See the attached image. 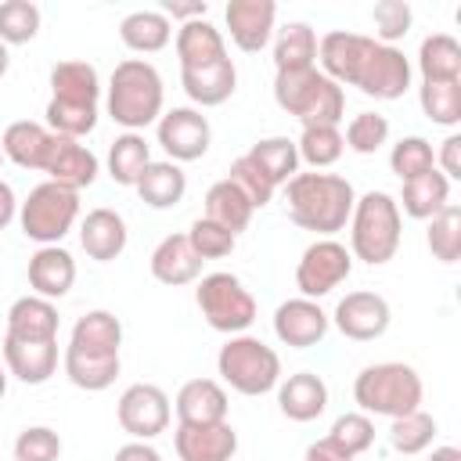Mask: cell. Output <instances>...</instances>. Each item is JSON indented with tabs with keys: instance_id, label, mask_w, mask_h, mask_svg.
I'll return each mask as SVG.
<instances>
[{
	"instance_id": "1",
	"label": "cell",
	"mask_w": 461,
	"mask_h": 461,
	"mask_svg": "<svg viewBox=\"0 0 461 461\" xmlns=\"http://www.w3.org/2000/svg\"><path fill=\"white\" fill-rule=\"evenodd\" d=\"M317 68L331 83L357 86L364 97L375 101H400L411 90L414 76L411 58L400 47L346 29H331L317 40Z\"/></svg>"
},
{
	"instance_id": "2",
	"label": "cell",
	"mask_w": 461,
	"mask_h": 461,
	"mask_svg": "<svg viewBox=\"0 0 461 461\" xmlns=\"http://www.w3.org/2000/svg\"><path fill=\"white\" fill-rule=\"evenodd\" d=\"M353 202H357V191L339 173L313 169V173H295L285 184L288 220L303 230L321 234V238H331L335 230H346Z\"/></svg>"
},
{
	"instance_id": "3",
	"label": "cell",
	"mask_w": 461,
	"mask_h": 461,
	"mask_svg": "<svg viewBox=\"0 0 461 461\" xmlns=\"http://www.w3.org/2000/svg\"><path fill=\"white\" fill-rule=\"evenodd\" d=\"M162 104H166V86L151 61L126 58L112 68L104 108H108V119L119 122L126 133H140L144 126L158 122Z\"/></svg>"
},
{
	"instance_id": "4",
	"label": "cell",
	"mask_w": 461,
	"mask_h": 461,
	"mask_svg": "<svg viewBox=\"0 0 461 461\" xmlns=\"http://www.w3.org/2000/svg\"><path fill=\"white\" fill-rule=\"evenodd\" d=\"M403 234V212L389 191H367L353 202L349 212V256L382 267L396 256Z\"/></svg>"
},
{
	"instance_id": "5",
	"label": "cell",
	"mask_w": 461,
	"mask_h": 461,
	"mask_svg": "<svg viewBox=\"0 0 461 461\" xmlns=\"http://www.w3.org/2000/svg\"><path fill=\"white\" fill-rule=\"evenodd\" d=\"M274 101L303 126H339L346 115V90L331 83L317 65L274 76Z\"/></svg>"
},
{
	"instance_id": "6",
	"label": "cell",
	"mask_w": 461,
	"mask_h": 461,
	"mask_svg": "<svg viewBox=\"0 0 461 461\" xmlns=\"http://www.w3.org/2000/svg\"><path fill=\"white\" fill-rule=\"evenodd\" d=\"M425 385L421 375L411 364L400 360H382V364H367L357 378H353V400L364 414L375 418H403L411 411L421 407Z\"/></svg>"
},
{
	"instance_id": "7",
	"label": "cell",
	"mask_w": 461,
	"mask_h": 461,
	"mask_svg": "<svg viewBox=\"0 0 461 461\" xmlns=\"http://www.w3.org/2000/svg\"><path fill=\"white\" fill-rule=\"evenodd\" d=\"M216 371L234 393L263 396V393L277 389V382H281V357L263 339L241 331V335H227V342L220 346Z\"/></svg>"
},
{
	"instance_id": "8",
	"label": "cell",
	"mask_w": 461,
	"mask_h": 461,
	"mask_svg": "<svg viewBox=\"0 0 461 461\" xmlns=\"http://www.w3.org/2000/svg\"><path fill=\"white\" fill-rule=\"evenodd\" d=\"M79 220V191L54 180L36 184L25 202H18V227L36 245H58Z\"/></svg>"
},
{
	"instance_id": "9",
	"label": "cell",
	"mask_w": 461,
	"mask_h": 461,
	"mask_svg": "<svg viewBox=\"0 0 461 461\" xmlns=\"http://www.w3.org/2000/svg\"><path fill=\"white\" fill-rule=\"evenodd\" d=\"M194 303H198L205 324L212 331H223V335H241L256 321V299H252V292L241 285L238 274H227V270H216V274L198 277Z\"/></svg>"
},
{
	"instance_id": "10",
	"label": "cell",
	"mask_w": 461,
	"mask_h": 461,
	"mask_svg": "<svg viewBox=\"0 0 461 461\" xmlns=\"http://www.w3.org/2000/svg\"><path fill=\"white\" fill-rule=\"evenodd\" d=\"M349 274H353L349 249L335 238H317L303 249V256L295 263V288L303 299H321V295L335 292Z\"/></svg>"
},
{
	"instance_id": "11",
	"label": "cell",
	"mask_w": 461,
	"mask_h": 461,
	"mask_svg": "<svg viewBox=\"0 0 461 461\" xmlns=\"http://www.w3.org/2000/svg\"><path fill=\"white\" fill-rule=\"evenodd\" d=\"M115 418H119V429L130 432L133 439H155L169 429V418H173V407H169V396L151 385V382H133L119 403H115Z\"/></svg>"
},
{
	"instance_id": "12",
	"label": "cell",
	"mask_w": 461,
	"mask_h": 461,
	"mask_svg": "<svg viewBox=\"0 0 461 461\" xmlns=\"http://www.w3.org/2000/svg\"><path fill=\"white\" fill-rule=\"evenodd\" d=\"M155 137L162 144V151L169 155V162H198L209 144H212V126L198 108H169L158 115L155 122Z\"/></svg>"
},
{
	"instance_id": "13",
	"label": "cell",
	"mask_w": 461,
	"mask_h": 461,
	"mask_svg": "<svg viewBox=\"0 0 461 461\" xmlns=\"http://www.w3.org/2000/svg\"><path fill=\"white\" fill-rule=\"evenodd\" d=\"M331 321H335V328H339L346 339H353V342H375V339H382V335L389 331L393 310H389L385 295L360 288V292H346V295L339 299Z\"/></svg>"
},
{
	"instance_id": "14",
	"label": "cell",
	"mask_w": 461,
	"mask_h": 461,
	"mask_svg": "<svg viewBox=\"0 0 461 461\" xmlns=\"http://www.w3.org/2000/svg\"><path fill=\"white\" fill-rule=\"evenodd\" d=\"M328 328H331V317L321 310L317 299L295 295L274 310V335H277V342H285L292 349H310V346L324 342Z\"/></svg>"
},
{
	"instance_id": "15",
	"label": "cell",
	"mask_w": 461,
	"mask_h": 461,
	"mask_svg": "<svg viewBox=\"0 0 461 461\" xmlns=\"http://www.w3.org/2000/svg\"><path fill=\"white\" fill-rule=\"evenodd\" d=\"M223 18H227V32L234 47L245 54H259L274 36L277 4L274 0H230Z\"/></svg>"
},
{
	"instance_id": "16",
	"label": "cell",
	"mask_w": 461,
	"mask_h": 461,
	"mask_svg": "<svg viewBox=\"0 0 461 461\" xmlns=\"http://www.w3.org/2000/svg\"><path fill=\"white\" fill-rule=\"evenodd\" d=\"M173 450L180 461H230L238 454V432L230 421H212V425L176 421Z\"/></svg>"
},
{
	"instance_id": "17",
	"label": "cell",
	"mask_w": 461,
	"mask_h": 461,
	"mask_svg": "<svg viewBox=\"0 0 461 461\" xmlns=\"http://www.w3.org/2000/svg\"><path fill=\"white\" fill-rule=\"evenodd\" d=\"M25 274H29L32 295L54 303V299H65V295L72 292V285H76V259H72V252L61 249V245H40V249L29 256Z\"/></svg>"
},
{
	"instance_id": "18",
	"label": "cell",
	"mask_w": 461,
	"mask_h": 461,
	"mask_svg": "<svg viewBox=\"0 0 461 461\" xmlns=\"http://www.w3.org/2000/svg\"><path fill=\"white\" fill-rule=\"evenodd\" d=\"M43 173H47V180H54V184H61V187L83 191V187H90V184L97 180L101 162H97V155H94L86 144L54 133V144H50V155H47Z\"/></svg>"
},
{
	"instance_id": "19",
	"label": "cell",
	"mask_w": 461,
	"mask_h": 461,
	"mask_svg": "<svg viewBox=\"0 0 461 461\" xmlns=\"http://www.w3.org/2000/svg\"><path fill=\"white\" fill-rule=\"evenodd\" d=\"M173 411L180 425H212V421H227L230 400L216 378H191L180 385Z\"/></svg>"
},
{
	"instance_id": "20",
	"label": "cell",
	"mask_w": 461,
	"mask_h": 461,
	"mask_svg": "<svg viewBox=\"0 0 461 461\" xmlns=\"http://www.w3.org/2000/svg\"><path fill=\"white\" fill-rule=\"evenodd\" d=\"M277 407L288 421H317L328 411V385L313 371H295L277 382Z\"/></svg>"
},
{
	"instance_id": "21",
	"label": "cell",
	"mask_w": 461,
	"mask_h": 461,
	"mask_svg": "<svg viewBox=\"0 0 461 461\" xmlns=\"http://www.w3.org/2000/svg\"><path fill=\"white\" fill-rule=\"evenodd\" d=\"M126 241H130V230H126V220L115 212V209H90L79 223V245L90 259L97 263H112L126 252Z\"/></svg>"
},
{
	"instance_id": "22",
	"label": "cell",
	"mask_w": 461,
	"mask_h": 461,
	"mask_svg": "<svg viewBox=\"0 0 461 461\" xmlns=\"http://www.w3.org/2000/svg\"><path fill=\"white\" fill-rule=\"evenodd\" d=\"M148 267H151V277H155L158 285H169V288L194 285V281L202 277V259L194 256L187 234H166V238L155 245Z\"/></svg>"
},
{
	"instance_id": "23",
	"label": "cell",
	"mask_w": 461,
	"mask_h": 461,
	"mask_svg": "<svg viewBox=\"0 0 461 461\" xmlns=\"http://www.w3.org/2000/svg\"><path fill=\"white\" fill-rule=\"evenodd\" d=\"M58 306L50 299H40V295H22L11 303L7 310V339H18V342H54L58 339Z\"/></svg>"
},
{
	"instance_id": "24",
	"label": "cell",
	"mask_w": 461,
	"mask_h": 461,
	"mask_svg": "<svg viewBox=\"0 0 461 461\" xmlns=\"http://www.w3.org/2000/svg\"><path fill=\"white\" fill-rule=\"evenodd\" d=\"M180 86L198 108H216L234 97L238 90V68L230 58H220L202 68H180Z\"/></svg>"
},
{
	"instance_id": "25",
	"label": "cell",
	"mask_w": 461,
	"mask_h": 461,
	"mask_svg": "<svg viewBox=\"0 0 461 461\" xmlns=\"http://www.w3.org/2000/svg\"><path fill=\"white\" fill-rule=\"evenodd\" d=\"M122 346V321L112 310H86L68 335V349L86 357H119Z\"/></svg>"
},
{
	"instance_id": "26",
	"label": "cell",
	"mask_w": 461,
	"mask_h": 461,
	"mask_svg": "<svg viewBox=\"0 0 461 461\" xmlns=\"http://www.w3.org/2000/svg\"><path fill=\"white\" fill-rule=\"evenodd\" d=\"M4 367L25 385H43L58 371V339L54 342H18L4 335Z\"/></svg>"
},
{
	"instance_id": "27",
	"label": "cell",
	"mask_w": 461,
	"mask_h": 461,
	"mask_svg": "<svg viewBox=\"0 0 461 461\" xmlns=\"http://www.w3.org/2000/svg\"><path fill=\"white\" fill-rule=\"evenodd\" d=\"M173 47H176L180 68H202V65H212V61L227 58V40L209 18H194V22L176 25Z\"/></svg>"
},
{
	"instance_id": "28",
	"label": "cell",
	"mask_w": 461,
	"mask_h": 461,
	"mask_svg": "<svg viewBox=\"0 0 461 461\" xmlns=\"http://www.w3.org/2000/svg\"><path fill=\"white\" fill-rule=\"evenodd\" d=\"M50 144H54V133L43 126V122H32V119H18L4 130L0 137V151L4 158H11L14 166L22 169H40L47 166V155H50Z\"/></svg>"
},
{
	"instance_id": "29",
	"label": "cell",
	"mask_w": 461,
	"mask_h": 461,
	"mask_svg": "<svg viewBox=\"0 0 461 461\" xmlns=\"http://www.w3.org/2000/svg\"><path fill=\"white\" fill-rule=\"evenodd\" d=\"M50 101L68 104H97L101 101V76L90 61L68 58L50 68Z\"/></svg>"
},
{
	"instance_id": "30",
	"label": "cell",
	"mask_w": 461,
	"mask_h": 461,
	"mask_svg": "<svg viewBox=\"0 0 461 461\" xmlns=\"http://www.w3.org/2000/svg\"><path fill=\"white\" fill-rule=\"evenodd\" d=\"M133 191L140 194V202L144 205H151V209H173V205H180L184 202V194H187V176H184V169L176 166V162H169V158H151L148 162V169L140 173V180L133 184Z\"/></svg>"
},
{
	"instance_id": "31",
	"label": "cell",
	"mask_w": 461,
	"mask_h": 461,
	"mask_svg": "<svg viewBox=\"0 0 461 461\" xmlns=\"http://www.w3.org/2000/svg\"><path fill=\"white\" fill-rule=\"evenodd\" d=\"M396 205L411 220H432L443 205H450V180L439 169H429V173H421L414 180H403Z\"/></svg>"
},
{
	"instance_id": "32",
	"label": "cell",
	"mask_w": 461,
	"mask_h": 461,
	"mask_svg": "<svg viewBox=\"0 0 461 461\" xmlns=\"http://www.w3.org/2000/svg\"><path fill=\"white\" fill-rule=\"evenodd\" d=\"M421 83H457L461 79V43L450 32H432L418 47Z\"/></svg>"
},
{
	"instance_id": "33",
	"label": "cell",
	"mask_w": 461,
	"mask_h": 461,
	"mask_svg": "<svg viewBox=\"0 0 461 461\" xmlns=\"http://www.w3.org/2000/svg\"><path fill=\"white\" fill-rule=\"evenodd\" d=\"M119 40L133 50V54H155L162 47H169L173 40V22L162 11H130L119 22Z\"/></svg>"
},
{
	"instance_id": "34",
	"label": "cell",
	"mask_w": 461,
	"mask_h": 461,
	"mask_svg": "<svg viewBox=\"0 0 461 461\" xmlns=\"http://www.w3.org/2000/svg\"><path fill=\"white\" fill-rule=\"evenodd\" d=\"M252 202L223 176V180H216L209 191H205V220H212V223H220V227H227L234 238L252 223Z\"/></svg>"
},
{
	"instance_id": "35",
	"label": "cell",
	"mask_w": 461,
	"mask_h": 461,
	"mask_svg": "<svg viewBox=\"0 0 461 461\" xmlns=\"http://www.w3.org/2000/svg\"><path fill=\"white\" fill-rule=\"evenodd\" d=\"M317 65V32L310 22H288L274 40V68L277 72H299Z\"/></svg>"
},
{
	"instance_id": "36",
	"label": "cell",
	"mask_w": 461,
	"mask_h": 461,
	"mask_svg": "<svg viewBox=\"0 0 461 461\" xmlns=\"http://www.w3.org/2000/svg\"><path fill=\"white\" fill-rule=\"evenodd\" d=\"M148 162H151V144L144 140V133H119L108 144V176L122 187H133L148 169Z\"/></svg>"
},
{
	"instance_id": "37",
	"label": "cell",
	"mask_w": 461,
	"mask_h": 461,
	"mask_svg": "<svg viewBox=\"0 0 461 461\" xmlns=\"http://www.w3.org/2000/svg\"><path fill=\"white\" fill-rule=\"evenodd\" d=\"M245 155L259 166V173H263L274 187L288 184V180L299 173V151H295V140H292V137H263V140H256Z\"/></svg>"
},
{
	"instance_id": "38",
	"label": "cell",
	"mask_w": 461,
	"mask_h": 461,
	"mask_svg": "<svg viewBox=\"0 0 461 461\" xmlns=\"http://www.w3.org/2000/svg\"><path fill=\"white\" fill-rule=\"evenodd\" d=\"M61 367H65V378H68L76 389H86V393L108 389V385L119 378V371H122L119 357H86V353H76V349H68V346H65Z\"/></svg>"
},
{
	"instance_id": "39",
	"label": "cell",
	"mask_w": 461,
	"mask_h": 461,
	"mask_svg": "<svg viewBox=\"0 0 461 461\" xmlns=\"http://www.w3.org/2000/svg\"><path fill=\"white\" fill-rule=\"evenodd\" d=\"M295 151H299V162H306L313 169H328L346 151L342 130L339 126H303V133L295 140Z\"/></svg>"
},
{
	"instance_id": "40",
	"label": "cell",
	"mask_w": 461,
	"mask_h": 461,
	"mask_svg": "<svg viewBox=\"0 0 461 461\" xmlns=\"http://www.w3.org/2000/svg\"><path fill=\"white\" fill-rule=\"evenodd\" d=\"M425 245L432 252V259L439 263H457L461 259V205H443L425 230Z\"/></svg>"
},
{
	"instance_id": "41",
	"label": "cell",
	"mask_w": 461,
	"mask_h": 461,
	"mask_svg": "<svg viewBox=\"0 0 461 461\" xmlns=\"http://www.w3.org/2000/svg\"><path fill=\"white\" fill-rule=\"evenodd\" d=\"M432 439H436V418L421 407L403 418H393V425H389V443L396 454H407V457L421 454L432 447Z\"/></svg>"
},
{
	"instance_id": "42",
	"label": "cell",
	"mask_w": 461,
	"mask_h": 461,
	"mask_svg": "<svg viewBox=\"0 0 461 461\" xmlns=\"http://www.w3.org/2000/svg\"><path fill=\"white\" fill-rule=\"evenodd\" d=\"M418 104H421L425 119H432L436 126L454 130L461 122V79L457 83H421L418 86Z\"/></svg>"
},
{
	"instance_id": "43",
	"label": "cell",
	"mask_w": 461,
	"mask_h": 461,
	"mask_svg": "<svg viewBox=\"0 0 461 461\" xmlns=\"http://www.w3.org/2000/svg\"><path fill=\"white\" fill-rule=\"evenodd\" d=\"M389 169L400 176V184H403V180H414V176L436 169V151H432V144H429L425 137H418V133L400 137V140L393 144V151H389Z\"/></svg>"
},
{
	"instance_id": "44",
	"label": "cell",
	"mask_w": 461,
	"mask_h": 461,
	"mask_svg": "<svg viewBox=\"0 0 461 461\" xmlns=\"http://www.w3.org/2000/svg\"><path fill=\"white\" fill-rule=\"evenodd\" d=\"M40 22L43 18H40V7L32 0H4L0 4V43L18 47V43L36 40Z\"/></svg>"
},
{
	"instance_id": "45",
	"label": "cell",
	"mask_w": 461,
	"mask_h": 461,
	"mask_svg": "<svg viewBox=\"0 0 461 461\" xmlns=\"http://www.w3.org/2000/svg\"><path fill=\"white\" fill-rule=\"evenodd\" d=\"M342 144L349 151H357V155H375L382 144H389V119L378 115V112H357L346 122Z\"/></svg>"
},
{
	"instance_id": "46",
	"label": "cell",
	"mask_w": 461,
	"mask_h": 461,
	"mask_svg": "<svg viewBox=\"0 0 461 461\" xmlns=\"http://www.w3.org/2000/svg\"><path fill=\"white\" fill-rule=\"evenodd\" d=\"M328 439H331L335 447H342L349 457H357V454H364V450L375 447V421H371V414H364V411L339 414L335 425H331V432H328Z\"/></svg>"
},
{
	"instance_id": "47",
	"label": "cell",
	"mask_w": 461,
	"mask_h": 461,
	"mask_svg": "<svg viewBox=\"0 0 461 461\" xmlns=\"http://www.w3.org/2000/svg\"><path fill=\"white\" fill-rule=\"evenodd\" d=\"M371 22H375V36L371 40L396 47V40H403L411 32L414 11H411L407 0H382V4L371 7Z\"/></svg>"
},
{
	"instance_id": "48",
	"label": "cell",
	"mask_w": 461,
	"mask_h": 461,
	"mask_svg": "<svg viewBox=\"0 0 461 461\" xmlns=\"http://www.w3.org/2000/svg\"><path fill=\"white\" fill-rule=\"evenodd\" d=\"M187 241H191V249H194V256H198L202 263H205V259H223V256H230L234 245H238V238H234L227 227H220V223H212V220H205V216H198V220L191 223Z\"/></svg>"
},
{
	"instance_id": "49",
	"label": "cell",
	"mask_w": 461,
	"mask_h": 461,
	"mask_svg": "<svg viewBox=\"0 0 461 461\" xmlns=\"http://www.w3.org/2000/svg\"><path fill=\"white\" fill-rule=\"evenodd\" d=\"M227 180L252 202V209H263V205H270V198H274V184L259 173V166L249 158V155H238L234 162H230V169H227Z\"/></svg>"
},
{
	"instance_id": "50",
	"label": "cell",
	"mask_w": 461,
	"mask_h": 461,
	"mask_svg": "<svg viewBox=\"0 0 461 461\" xmlns=\"http://www.w3.org/2000/svg\"><path fill=\"white\" fill-rule=\"evenodd\" d=\"M61 436L50 425H29L14 439V461H58Z\"/></svg>"
},
{
	"instance_id": "51",
	"label": "cell",
	"mask_w": 461,
	"mask_h": 461,
	"mask_svg": "<svg viewBox=\"0 0 461 461\" xmlns=\"http://www.w3.org/2000/svg\"><path fill=\"white\" fill-rule=\"evenodd\" d=\"M436 169H439L447 180H461V137H457V133H450V137L439 144V151H436Z\"/></svg>"
},
{
	"instance_id": "52",
	"label": "cell",
	"mask_w": 461,
	"mask_h": 461,
	"mask_svg": "<svg viewBox=\"0 0 461 461\" xmlns=\"http://www.w3.org/2000/svg\"><path fill=\"white\" fill-rule=\"evenodd\" d=\"M205 11H209V4L205 0H162V14L169 18V22H194V18H205Z\"/></svg>"
},
{
	"instance_id": "53",
	"label": "cell",
	"mask_w": 461,
	"mask_h": 461,
	"mask_svg": "<svg viewBox=\"0 0 461 461\" xmlns=\"http://www.w3.org/2000/svg\"><path fill=\"white\" fill-rule=\"evenodd\" d=\"M112 461H162V454H158L151 443L133 439V443H122V447L115 450V457H112Z\"/></svg>"
},
{
	"instance_id": "54",
	"label": "cell",
	"mask_w": 461,
	"mask_h": 461,
	"mask_svg": "<svg viewBox=\"0 0 461 461\" xmlns=\"http://www.w3.org/2000/svg\"><path fill=\"white\" fill-rule=\"evenodd\" d=\"M303 461H353V457L324 436V439H317V443H310V447H306V457H303Z\"/></svg>"
},
{
	"instance_id": "55",
	"label": "cell",
	"mask_w": 461,
	"mask_h": 461,
	"mask_svg": "<svg viewBox=\"0 0 461 461\" xmlns=\"http://www.w3.org/2000/svg\"><path fill=\"white\" fill-rule=\"evenodd\" d=\"M11 220H18V194H14V187L7 180H0V230Z\"/></svg>"
},
{
	"instance_id": "56",
	"label": "cell",
	"mask_w": 461,
	"mask_h": 461,
	"mask_svg": "<svg viewBox=\"0 0 461 461\" xmlns=\"http://www.w3.org/2000/svg\"><path fill=\"white\" fill-rule=\"evenodd\" d=\"M429 461H461V450L457 447H436L429 454Z\"/></svg>"
},
{
	"instance_id": "57",
	"label": "cell",
	"mask_w": 461,
	"mask_h": 461,
	"mask_svg": "<svg viewBox=\"0 0 461 461\" xmlns=\"http://www.w3.org/2000/svg\"><path fill=\"white\" fill-rule=\"evenodd\" d=\"M7 68H11V50H7V43H0V79L7 76Z\"/></svg>"
},
{
	"instance_id": "58",
	"label": "cell",
	"mask_w": 461,
	"mask_h": 461,
	"mask_svg": "<svg viewBox=\"0 0 461 461\" xmlns=\"http://www.w3.org/2000/svg\"><path fill=\"white\" fill-rule=\"evenodd\" d=\"M4 393H7V367L0 364V400H4Z\"/></svg>"
},
{
	"instance_id": "59",
	"label": "cell",
	"mask_w": 461,
	"mask_h": 461,
	"mask_svg": "<svg viewBox=\"0 0 461 461\" xmlns=\"http://www.w3.org/2000/svg\"><path fill=\"white\" fill-rule=\"evenodd\" d=\"M0 166H4V151H0Z\"/></svg>"
}]
</instances>
